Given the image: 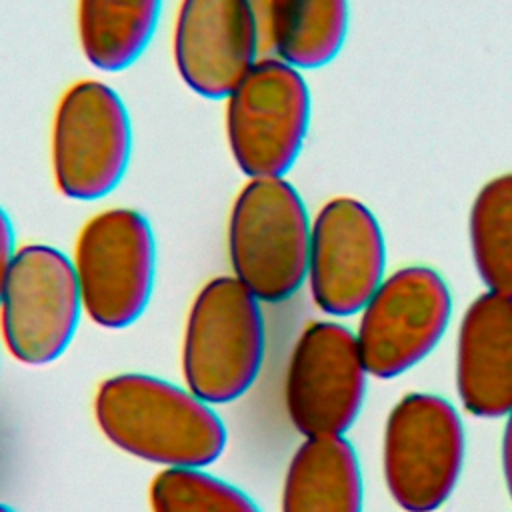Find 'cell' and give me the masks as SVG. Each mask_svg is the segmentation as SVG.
<instances>
[{
	"label": "cell",
	"instance_id": "obj_1",
	"mask_svg": "<svg viewBox=\"0 0 512 512\" xmlns=\"http://www.w3.org/2000/svg\"><path fill=\"white\" fill-rule=\"evenodd\" d=\"M92 408L116 448L164 468H202L226 448V426L208 402L150 374L102 380Z\"/></svg>",
	"mask_w": 512,
	"mask_h": 512
},
{
	"label": "cell",
	"instance_id": "obj_2",
	"mask_svg": "<svg viewBox=\"0 0 512 512\" xmlns=\"http://www.w3.org/2000/svg\"><path fill=\"white\" fill-rule=\"evenodd\" d=\"M310 216L284 176L246 178L226 220L232 276L260 302L292 298L306 282Z\"/></svg>",
	"mask_w": 512,
	"mask_h": 512
},
{
	"label": "cell",
	"instance_id": "obj_3",
	"mask_svg": "<svg viewBox=\"0 0 512 512\" xmlns=\"http://www.w3.org/2000/svg\"><path fill=\"white\" fill-rule=\"evenodd\" d=\"M266 350L260 300L232 274L214 276L190 302L180 366L186 388L208 404H228L256 382Z\"/></svg>",
	"mask_w": 512,
	"mask_h": 512
},
{
	"label": "cell",
	"instance_id": "obj_4",
	"mask_svg": "<svg viewBox=\"0 0 512 512\" xmlns=\"http://www.w3.org/2000/svg\"><path fill=\"white\" fill-rule=\"evenodd\" d=\"M312 96L304 72L260 56L224 98V134L246 178L286 176L308 136Z\"/></svg>",
	"mask_w": 512,
	"mask_h": 512
},
{
	"label": "cell",
	"instance_id": "obj_5",
	"mask_svg": "<svg viewBox=\"0 0 512 512\" xmlns=\"http://www.w3.org/2000/svg\"><path fill=\"white\" fill-rule=\"evenodd\" d=\"M50 172L58 194L92 202L124 178L132 122L120 94L98 78H80L60 94L50 122Z\"/></svg>",
	"mask_w": 512,
	"mask_h": 512
},
{
	"label": "cell",
	"instance_id": "obj_6",
	"mask_svg": "<svg viewBox=\"0 0 512 512\" xmlns=\"http://www.w3.org/2000/svg\"><path fill=\"white\" fill-rule=\"evenodd\" d=\"M72 266L84 314L118 330L146 310L156 276V242L148 218L130 206L92 214L76 234Z\"/></svg>",
	"mask_w": 512,
	"mask_h": 512
},
{
	"label": "cell",
	"instance_id": "obj_7",
	"mask_svg": "<svg viewBox=\"0 0 512 512\" xmlns=\"http://www.w3.org/2000/svg\"><path fill=\"white\" fill-rule=\"evenodd\" d=\"M464 464V426L450 402L406 394L390 410L382 438V474L404 512H434L452 494Z\"/></svg>",
	"mask_w": 512,
	"mask_h": 512
},
{
	"label": "cell",
	"instance_id": "obj_8",
	"mask_svg": "<svg viewBox=\"0 0 512 512\" xmlns=\"http://www.w3.org/2000/svg\"><path fill=\"white\" fill-rule=\"evenodd\" d=\"M82 312L72 260L50 244L20 246L0 296V338L10 356L28 366L54 362Z\"/></svg>",
	"mask_w": 512,
	"mask_h": 512
},
{
	"label": "cell",
	"instance_id": "obj_9",
	"mask_svg": "<svg viewBox=\"0 0 512 512\" xmlns=\"http://www.w3.org/2000/svg\"><path fill=\"white\" fill-rule=\"evenodd\" d=\"M450 314V288L434 268L404 266L384 276L358 320L366 372L394 378L416 366L444 336Z\"/></svg>",
	"mask_w": 512,
	"mask_h": 512
},
{
	"label": "cell",
	"instance_id": "obj_10",
	"mask_svg": "<svg viewBox=\"0 0 512 512\" xmlns=\"http://www.w3.org/2000/svg\"><path fill=\"white\" fill-rule=\"evenodd\" d=\"M356 334L340 322H310L296 338L284 378L286 414L304 438L342 436L366 394Z\"/></svg>",
	"mask_w": 512,
	"mask_h": 512
},
{
	"label": "cell",
	"instance_id": "obj_11",
	"mask_svg": "<svg viewBox=\"0 0 512 512\" xmlns=\"http://www.w3.org/2000/svg\"><path fill=\"white\" fill-rule=\"evenodd\" d=\"M386 246L372 210L352 196L326 200L310 222L306 284L316 308L352 316L384 280Z\"/></svg>",
	"mask_w": 512,
	"mask_h": 512
},
{
	"label": "cell",
	"instance_id": "obj_12",
	"mask_svg": "<svg viewBox=\"0 0 512 512\" xmlns=\"http://www.w3.org/2000/svg\"><path fill=\"white\" fill-rule=\"evenodd\" d=\"M170 54L188 90L206 100H224L262 56L250 0H178Z\"/></svg>",
	"mask_w": 512,
	"mask_h": 512
},
{
	"label": "cell",
	"instance_id": "obj_13",
	"mask_svg": "<svg viewBox=\"0 0 512 512\" xmlns=\"http://www.w3.org/2000/svg\"><path fill=\"white\" fill-rule=\"evenodd\" d=\"M456 390L478 418L512 412V298L476 296L466 308L456 342Z\"/></svg>",
	"mask_w": 512,
	"mask_h": 512
},
{
	"label": "cell",
	"instance_id": "obj_14",
	"mask_svg": "<svg viewBox=\"0 0 512 512\" xmlns=\"http://www.w3.org/2000/svg\"><path fill=\"white\" fill-rule=\"evenodd\" d=\"M262 42V56H274L298 70L330 64L342 50L348 0H250Z\"/></svg>",
	"mask_w": 512,
	"mask_h": 512
},
{
	"label": "cell",
	"instance_id": "obj_15",
	"mask_svg": "<svg viewBox=\"0 0 512 512\" xmlns=\"http://www.w3.org/2000/svg\"><path fill=\"white\" fill-rule=\"evenodd\" d=\"M280 512H362L358 456L344 436L306 438L292 454Z\"/></svg>",
	"mask_w": 512,
	"mask_h": 512
},
{
	"label": "cell",
	"instance_id": "obj_16",
	"mask_svg": "<svg viewBox=\"0 0 512 512\" xmlns=\"http://www.w3.org/2000/svg\"><path fill=\"white\" fill-rule=\"evenodd\" d=\"M164 0H76V38L84 60L100 72L130 68L148 48Z\"/></svg>",
	"mask_w": 512,
	"mask_h": 512
},
{
	"label": "cell",
	"instance_id": "obj_17",
	"mask_svg": "<svg viewBox=\"0 0 512 512\" xmlns=\"http://www.w3.org/2000/svg\"><path fill=\"white\" fill-rule=\"evenodd\" d=\"M468 242L478 278L512 298V172L480 186L468 212Z\"/></svg>",
	"mask_w": 512,
	"mask_h": 512
},
{
	"label": "cell",
	"instance_id": "obj_18",
	"mask_svg": "<svg viewBox=\"0 0 512 512\" xmlns=\"http://www.w3.org/2000/svg\"><path fill=\"white\" fill-rule=\"evenodd\" d=\"M150 512H260L238 486L202 468H164L148 488Z\"/></svg>",
	"mask_w": 512,
	"mask_h": 512
},
{
	"label": "cell",
	"instance_id": "obj_19",
	"mask_svg": "<svg viewBox=\"0 0 512 512\" xmlns=\"http://www.w3.org/2000/svg\"><path fill=\"white\" fill-rule=\"evenodd\" d=\"M16 236H14V226L6 210L0 206V296L8 278V272L12 268V262L16 258Z\"/></svg>",
	"mask_w": 512,
	"mask_h": 512
},
{
	"label": "cell",
	"instance_id": "obj_20",
	"mask_svg": "<svg viewBox=\"0 0 512 512\" xmlns=\"http://www.w3.org/2000/svg\"><path fill=\"white\" fill-rule=\"evenodd\" d=\"M502 468H504L506 488L512 498V412L508 414V420L504 426V436H502Z\"/></svg>",
	"mask_w": 512,
	"mask_h": 512
},
{
	"label": "cell",
	"instance_id": "obj_21",
	"mask_svg": "<svg viewBox=\"0 0 512 512\" xmlns=\"http://www.w3.org/2000/svg\"><path fill=\"white\" fill-rule=\"evenodd\" d=\"M0 512H14V508H10L8 504H4V502H0Z\"/></svg>",
	"mask_w": 512,
	"mask_h": 512
}]
</instances>
